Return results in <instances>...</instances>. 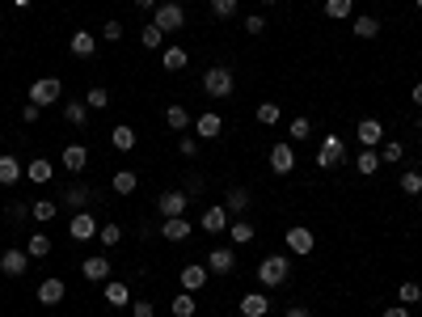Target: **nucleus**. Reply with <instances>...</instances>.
Instances as JSON below:
<instances>
[{"instance_id": "nucleus-3", "label": "nucleus", "mask_w": 422, "mask_h": 317, "mask_svg": "<svg viewBox=\"0 0 422 317\" xmlns=\"http://www.w3.org/2000/svg\"><path fill=\"white\" fill-rule=\"evenodd\" d=\"M203 89H207L211 97H233V93H237V76H233V68L211 64V68L203 72Z\"/></svg>"}, {"instance_id": "nucleus-27", "label": "nucleus", "mask_w": 422, "mask_h": 317, "mask_svg": "<svg viewBox=\"0 0 422 317\" xmlns=\"http://www.w3.org/2000/svg\"><path fill=\"white\" fill-rule=\"evenodd\" d=\"M380 165H385V161H380V152H376V148H363V152L355 156V170H359L363 178H372V174H376Z\"/></svg>"}, {"instance_id": "nucleus-21", "label": "nucleus", "mask_w": 422, "mask_h": 317, "mask_svg": "<svg viewBox=\"0 0 422 317\" xmlns=\"http://www.w3.org/2000/svg\"><path fill=\"white\" fill-rule=\"evenodd\" d=\"M267 313H271V296H262V292L241 296V317H267Z\"/></svg>"}, {"instance_id": "nucleus-12", "label": "nucleus", "mask_w": 422, "mask_h": 317, "mask_svg": "<svg viewBox=\"0 0 422 317\" xmlns=\"http://www.w3.org/2000/svg\"><path fill=\"white\" fill-rule=\"evenodd\" d=\"M190 127H194V136H199V140H220V136H224V119H220L216 111L199 115V119H194Z\"/></svg>"}, {"instance_id": "nucleus-1", "label": "nucleus", "mask_w": 422, "mask_h": 317, "mask_svg": "<svg viewBox=\"0 0 422 317\" xmlns=\"http://www.w3.org/2000/svg\"><path fill=\"white\" fill-rule=\"evenodd\" d=\"M287 275H292V258L287 254H267L258 262V284L262 288H283Z\"/></svg>"}, {"instance_id": "nucleus-38", "label": "nucleus", "mask_w": 422, "mask_h": 317, "mask_svg": "<svg viewBox=\"0 0 422 317\" xmlns=\"http://www.w3.org/2000/svg\"><path fill=\"white\" fill-rule=\"evenodd\" d=\"M237 9H241V0H211V17L216 22H233Z\"/></svg>"}, {"instance_id": "nucleus-46", "label": "nucleus", "mask_w": 422, "mask_h": 317, "mask_svg": "<svg viewBox=\"0 0 422 317\" xmlns=\"http://www.w3.org/2000/svg\"><path fill=\"white\" fill-rule=\"evenodd\" d=\"M401 190H405V195H422V174H418V170H405V174H401Z\"/></svg>"}, {"instance_id": "nucleus-61", "label": "nucleus", "mask_w": 422, "mask_h": 317, "mask_svg": "<svg viewBox=\"0 0 422 317\" xmlns=\"http://www.w3.org/2000/svg\"><path fill=\"white\" fill-rule=\"evenodd\" d=\"M418 131H422V115H418Z\"/></svg>"}, {"instance_id": "nucleus-55", "label": "nucleus", "mask_w": 422, "mask_h": 317, "mask_svg": "<svg viewBox=\"0 0 422 317\" xmlns=\"http://www.w3.org/2000/svg\"><path fill=\"white\" fill-rule=\"evenodd\" d=\"M380 317H410V309H405V304H389Z\"/></svg>"}, {"instance_id": "nucleus-31", "label": "nucleus", "mask_w": 422, "mask_h": 317, "mask_svg": "<svg viewBox=\"0 0 422 317\" xmlns=\"http://www.w3.org/2000/svg\"><path fill=\"white\" fill-rule=\"evenodd\" d=\"M224 207H228V216H245V211H249V190L245 186H233L228 199H224Z\"/></svg>"}, {"instance_id": "nucleus-37", "label": "nucleus", "mask_w": 422, "mask_h": 317, "mask_svg": "<svg viewBox=\"0 0 422 317\" xmlns=\"http://www.w3.org/2000/svg\"><path fill=\"white\" fill-rule=\"evenodd\" d=\"M26 254H30V258H47V254H51V237H47L42 229H38V233H30V241H26Z\"/></svg>"}, {"instance_id": "nucleus-14", "label": "nucleus", "mask_w": 422, "mask_h": 317, "mask_svg": "<svg viewBox=\"0 0 422 317\" xmlns=\"http://www.w3.org/2000/svg\"><path fill=\"white\" fill-rule=\"evenodd\" d=\"M283 241H287V250H292V254H300V258H304V254H312V245H316L312 229H304V225L287 229V233H283Z\"/></svg>"}, {"instance_id": "nucleus-54", "label": "nucleus", "mask_w": 422, "mask_h": 317, "mask_svg": "<svg viewBox=\"0 0 422 317\" xmlns=\"http://www.w3.org/2000/svg\"><path fill=\"white\" fill-rule=\"evenodd\" d=\"M283 317H312V309H308V304H292Z\"/></svg>"}, {"instance_id": "nucleus-26", "label": "nucleus", "mask_w": 422, "mask_h": 317, "mask_svg": "<svg viewBox=\"0 0 422 317\" xmlns=\"http://www.w3.org/2000/svg\"><path fill=\"white\" fill-rule=\"evenodd\" d=\"M30 216H34L38 225H51V220L60 216V203H56V199H34V203H30Z\"/></svg>"}, {"instance_id": "nucleus-41", "label": "nucleus", "mask_w": 422, "mask_h": 317, "mask_svg": "<svg viewBox=\"0 0 422 317\" xmlns=\"http://www.w3.org/2000/svg\"><path fill=\"white\" fill-rule=\"evenodd\" d=\"M326 13L334 22H346V17H355V0H326Z\"/></svg>"}, {"instance_id": "nucleus-9", "label": "nucleus", "mask_w": 422, "mask_h": 317, "mask_svg": "<svg viewBox=\"0 0 422 317\" xmlns=\"http://www.w3.org/2000/svg\"><path fill=\"white\" fill-rule=\"evenodd\" d=\"M207 262H186V267L178 271V284H182V292H203V284H207Z\"/></svg>"}, {"instance_id": "nucleus-29", "label": "nucleus", "mask_w": 422, "mask_h": 317, "mask_svg": "<svg viewBox=\"0 0 422 317\" xmlns=\"http://www.w3.org/2000/svg\"><path fill=\"white\" fill-rule=\"evenodd\" d=\"M186 64H190V56H186L182 47H165V51H161V68H165V72H182Z\"/></svg>"}, {"instance_id": "nucleus-43", "label": "nucleus", "mask_w": 422, "mask_h": 317, "mask_svg": "<svg viewBox=\"0 0 422 317\" xmlns=\"http://www.w3.org/2000/svg\"><path fill=\"white\" fill-rule=\"evenodd\" d=\"M418 300H422V284H414V279H410V284H401V288H397V304H405V309H410V304H418Z\"/></svg>"}, {"instance_id": "nucleus-25", "label": "nucleus", "mask_w": 422, "mask_h": 317, "mask_svg": "<svg viewBox=\"0 0 422 317\" xmlns=\"http://www.w3.org/2000/svg\"><path fill=\"white\" fill-rule=\"evenodd\" d=\"M89 199H93V190H89V186H68L60 203H64L68 211H89Z\"/></svg>"}, {"instance_id": "nucleus-48", "label": "nucleus", "mask_w": 422, "mask_h": 317, "mask_svg": "<svg viewBox=\"0 0 422 317\" xmlns=\"http://www.w3.org/2000/svg\"><path fill=\"white\" fill-rule=\"evenodd\" d=\"M178 152H182V156H194V152H199V136H186V131H182V136H178Z\"/></svg>"}, {"instance_id": "nucleus-24", "label": "nucleus", "mask_w": 422, "mask_h": 317, "mask_svg": "<svg viewBox=\"0 0 422 317\" xmlns=\"http://www.w3.org/2000/svg\"><path fill=\"white\" fill-rule=\"evenodd\" d=\"M26 178H30L34 186H47L51 178H56V165H51L47 156H38V161H26Z\"/></svg>"}, {"instance_id": "nucleus-52", "label": "nucleus", "mask_w": 422, "mask_h": 317, "mask_svg": "<svg viewBox=\"0 0 422 317\" xmlns=\"http://www.w3.org/2000/svg\"><path fill=\"white\" fill-rule=\"evenodd\" d=\"M131 313H135V317H156V304L140 296V300H131Z\"/></svg>"}, {"instance_id": "nucleus-47", "label": "nucleus", "mask_w": 422, "mask_h": 317, "mask_svg": "<svg viewBox=\"0 0 422 317\" xmlns=\"http://www.w3.org/2000/svg\"><path fill=\"white\" fill-rule=\"evenodd\" d=\"M9 220H13V225H26V220H30V203L13 199V203H9Z\"/></svg>"}, {"instance_id": "nucleus-4", "label": "nucleus", "mask_w": 422, "mask_h": 317, "mask_svg": "<svg viewBox=\"0 0 422 317\" xmlns=\"http://www.w3.org/2000/svg\"><path fill=\"white\" fill-rule=\"evenodd\" d=\"M26 93H30V101H34L38 111H42V106H56V101H60V93H64V81H60V76H38V81H34Z\"/></svg>"}, {"instance_id": "nucleus-7", "label": "nucleus", "mask_w": 422, "mask_h": 317, "mask_svg": "<svg viewBox=\"0 0 422 317\" xmlns=\"http://www.w3.org/2000/svg\"><path fill=\"white\" fill-rule=\"evenodd\" d=\"M338 161H346V144H342V136H326V140H321V152H316V165H321V170H334Z\"/></svg>"}, {"instance_id": "nucleus-8", "label": "nucleus", "mask_w": 422, "mask_h": 317, "mask_svg": "<svg viewBox=\"0 0 422 317\" xmlns=\"http://www.w3.org/2000/svg\"><path fill=\"white\" fill-rule=\"evenodd\" d=\"M207 271L211 275H233L237 271V254H233V245H216L207 254Z\"/></svg>"}, {"instance_id": "nucleus-32", "label": "nucleus", "mask_w": 422, "mask_h": 317, "mask_svg": "<svg viewBox=\"0 0 422 317\" xmlns=\"http://www.w3.org/2000/svg\"><path fill=\"white\" fill-rule=\"evenodd\" d=\"M64 119H68V123H76V127H85V123H89V106H85V97L64 101Z\"/></svg>"}, {"instance_id": "nucleus-42", "label": "nucleus", "mask_w": 422, "mask_h": 317, "mask_svg": "<svg viewBox=\"0 0 422 317\" xmlns=\"http://www.w3.org/2000/svg\"><path fill=\"white\" fill-rule=\"evenodd\" d=\"M85 106H89V111H106V106H110V89H101V85H93V89L85 93Z\"/></svg>"}, {"instance_id": "nucleus-59", "label": "nucleus", "mask_w": 422, "mask_h": 317, "mask_svg": "<svg viewBox=\"0 0 422 317\" xmlns=\"http://www.w3.org/2000/svg\"><path fill=\"white\" fill-rule=\"evenodd\" d=\"M414 9H418V13H422V0H414Z\"/></svg>"}, {"instance_id": "nucleus-34", "label": "nucleus", "mask_w": 422, "mask_h": 317, "mask_svg": "<svg viewBox=\"0 0 422 317\" xmlns=\"http://www.w3.org/2000/svg\"><path fill=\"white\" fill-rule=\"evenodd\" d=\"M169 309H174V317H194L199 313V300H194V292H178L169 300Z\"/></svg>"}, {"instance_id": "nucleus-11", "label": "nucleus", "mask_w": 422, "mask_h": 317, "mask_svg": "<svg viewBox=\"0 0 422 317\" xmlns=\"http://www.w3.org/2000/svg\"><path fill=\"white\" fill-rule=\"evenodd\" d=\"M81 275H85L89 284H106V279H110V258H106V254H89V258L81 262Z\"/></svg>"}, {"instance_id": "nucleus-19", "label": "nucleus", "mask_w": 422, "mask_h": 317, "mask_svg": "<svg viewBox=\"0 0 422 317\" xmlns=\"http://www.w3.org/2000/svg\"><path fill=\"white\" fill-rule=\"evenodd\" d=\"M22 178H26V165L17 161V156H9V152H5V156H0V186H9V190H13Z\"/></svg>"}, {"instance_id": "nucleus-2", "label": "nucleus", "mask_w": 422, "mask_h": 317, "mask_svg": "<svg viewBox=\"0 0 422 317\" xmlns=\"http://www.w3.org/2000/svg\"><path fill=\"white\" fill-rule=\"evenodd\" d=\"M152 26L161 30V34H178L186 26V9L178 5V0H161V5L152 9Z\"/></svg>"}, {"instance_id": "nucleus-28", "label": "nucleus", "mask_w": 422, "mask_h": 317, "mask_svg": "<svg viewBox=\"0 0 422 317\" xmlns=\"http://www.w3.org/2000/svg\"><path fill=\"white\" fill-rule=\"evenodd\" d=\"M351 30H355L359 38H380V22H376L372 13H359V17H351Z\"/></svg>"}, {"instance_id": "nucleus-17", "label": "nucleus", "mask_w": 422, "mask_h": 317, "mask_svg": "<svg viewBox=\"0 0 422 317\" xmlns=\"http://www.w3.org/2000/svg\"><path fill=\"white\" fill-rule=\"evenodd\" d=\"M64 292H68V284H64L60 275H51V279H42V284H38V292H34V296H38V304H47V309H51V304H60V300H64Z\"/></svg>"}, {"instance_id": "nucleus-13", "label": "nucleus", "mask_w": 422, "mask_h": 317, "mask_svg": "<svg viewBox=\"0 0 422 317\" xmlns=\"http://www.w3.org/2000/svg\"><path fill=\"white\" fill-rule=\"evenodd\" d=\"M271 170H275V174H292V170H296V148H292V140H279V144L271 148Z\"/></svg>"}, {"instance_id": "nucleus-35", "label": "nucleus", "mask_w": 422, "mask_h": 317, "mask_svg": "<svg viewBox=\"0 0 422 317\" xmlns=\"http://www.w3.org/2000/svg\"><path fill=\"white\" fill-rule=\"evenodd\" d=\"M110 144H115V152H131L135 148V127H110Z\"/></svg>"}, {"instance_id": "nucleus-44", "label": "nucleus", "mask_w": 422, "mask_h": 317, "mask_svg": "<svg viewBox=\"0 0 422 317\" xmlns=\"http://www.w3.org/2000/svg\"><path fill=\"white\" fill-rule=\"evenodd\" d=\"M287 136H292V140H308V136H312V123H308L304 115H296V119L287 123Z\"/></svg>"}, {"instance_id": "nucleus-20", "label": "nucleus", "mask_w": 422, "mask_h": 317, "mask_svg": "<svg viewBox=\"0 0 422 317\" xmlns=\"http://www.w3.org/2000/svg\"><path fill=\"white\" fill-rule=\"evenodd\" d=\"M106 300H110V309H131V288L123 284V279H106V292H101Z\"/></svg>"}, {"instance_id": "nucleus-6", "label": "nucleus", "mask_w": 422, "mask_h": 317, "mask_svg": "<svg viewBox=\"0 0 422 317\" xmlns=\"http://www.w3.org/2000/svg\"><path fill=\"white\" fill-rule=\"evenodd\" d=\"M97 220H93V211H72V220H68V237L72 241H93L97 237Z\"/></svg>"}, {"instance_id": "nucleus-50", "label": "nucleus", "mask_w": 422, "mask_h": 317, "mask_svg": "<svg viewBox=\"0 0 422 317\" xmlns=\"http://www.w3.org/2000/svg\"><path fill=\"white\" fill-rule=\"evenodd\" d=\"M401 156H405V148H401L397 140H389V144L380 148V161H401Z\"/></svg>"}, {"instance_id": "nucleus-36", "label": "nucleus", "mask_w": 422, "mask_h": 317, "mask_svg": "<svg viewBox=\"0 0 422 317\" xmlns=\"http://www.w3.org/2000/svg\"><path fill=\"white\" fill-rule=\"evenodd\" d=\"M135 186H140V178H135L131 170H119V174L110 178V190H115V195H135Z\"/></svg>"}, {"instance_id": "nucleus-51", "label": "nucleus", "mask_w": 422, "mask_h": 317, "mask_svg": "<svg viewBox=\"0 0 422 317\" xmlns=\"http://www.w3.org/2000/svg\"><path fill=\"white\" fill-rule=\"evenodd\" d=\"M262 30H267V17H262V13H249V17H245V34H253V38H258Z\"/></svg>"}, {"instance_id": "nucleus-23", "label": "nucleus", "mask_w": 422, "mask_h": 317, "mask_svg": "<svg viewBox=\"0 0 422 317\" xmlns=\"http://www.w3.org/2000/svg\"><path fill=\"white\" fill-rule=\"evenodd\" d=\"M68 47H72V56H76V60H93V51H97V38H93L89 30H76V34L68 38Z\"/></svg>"}, {"instance_id": "nucleus-22", "label": "nucleus", "mask_w": 422, "mask_h": 317, "mask_svg": "<svg viewBox=\"0 0 422 317\" xmlns=\"http://www.w3.org/2000/svg\"><path fill=\"white\" fill-rule=\"evenodd\" d=\"M355 136H359V144H363V148H376V144H380V136H385V127H380V119H359Z\"/></svg>"}, {"instance_id": "nucleus-10", "label": "nucleus", "mask_w": 422, "mask_h": 317, "mask_svg": "<svg viewBox=\"0 0 422 317\" xmlns=\"http://www.w3.org/2000/svg\"><path fill=\"white\" fill-rule=\"evenodd\" d=\"M186 207H190V195H182V190H165L161 199H156V211H161L165 220H174V216H186Z\"/></svg>"}, {"instance_id": "nucleus-57", "label": "nucleus", "mask_w": 422, "mask_h": 317, "mask_svg": "<svg viewBox=\"0 0 422 317\" xmlns=\"http://www.w3.org/2000/svg\"><path fill=\"white\" fill-rule=\"evenodd\" d=\"M414 106H422V81L414 85Z\"/></svg>"}, {"instance_id": "nucleus-53", "label": "nucleus", "mask_w": 422, "mask_h": 317, "mask_svg": "<svg viewBox=\"0 0 422 317\" xmlns=\"http://www.w3.org/2000/svg\"><path fill=\"white\" fill-rule=\"evenodd\" d=\"M38 115H42V111H38V106L30 101V106H26V111H22V123H38Z\"/></svg>"}, {"instance_id": "nucleus-15", "label": "nucleus", "mask_w": 422, "mask_h": 317, "mask_svg": "<svg viewBox=\"0 0 422 317\" xmlns=\"http://www.w3.org/2000/svg\"><path fill=\"white\" fill-rule=\"evenodd\" d=\"M30 262H34V258H30L26 250H5V254H0V271L17 279V275H26V271H30Z\"/></svg>"}, {"instance_id": "nucleus-60", "label": "nucleus", "mask_w": 422, "mask_h": 317, "mask_svg": "<svg viewBox=\"0 0 422 317\" xmlns=\"http://www.w3.org/2000/svg\"><path fill=\"white\" fill-rule=\"evenodd\" d=\"M262 5H279V0H262Z\"/></svg>"}, {"instance_id": "nucleus-30", "label": "nucleus", "mask_w": 422, "mask_h": 317, "mask_svg": "<svg viewBox=\"0 0 422 317\" xmlns=\"http://www.w3.org/2000/svg\"><path fill=\"white\" fill-rule=\"evenodd\" d=\"M165 123H169L178 136H182V131H190V123H194V119H190V111H186V106H178V101H174L169 111H165Z\"/></svg>"}, {"instance_id": "nucleus-18", "label": "nucleus", "mask_w": 422, "mask_h": 317, "mask_svg": "<svg viewBox=\"0 0 422 317\" xmlns=\"http://www.w3.org/2000/svg\"><path fill=\"white\" fill-rule=\"evenodd\" d=\"M156 233H161L165 241H174V245H178V241H186V237L194 233V225H190L186 216H174V220H161V229H156Z\"/></svg>"}, {"instance_id": "nucleus-49", "label": "nucleus", "mask_w": 422, "mask_h": 317, "mask_svg": "<svg viewBox=\"0 0 422 317\" xmlns=\"http://www.w3.org/2000/svg\"><path fill=\"white\" fill-rule=\"evenodd\" d=\"M101 38H106V42H119V38H123V22H115V17H110V22L101 26Z\"/></svg>"}, {"instance_id": "nucleus-16", "label": "nucleus", "mask_w": 422, "mask_h": 317, "mask_svg": "<svg viewBox=\"0 0 422 317\" xmlns=\"http://www.w3.org/2000/svg\"><path fill=\"white\" fill-rule=\"evenodd\" d=\"M60 165H64L68 174H85V165H89V148H85V144H68V148L60 152Z\"/></svg>"}, {"instance_id": "nucleus-39", "label": "nucleus", "mask_w": 422, "mask_h": 317, "mask_svg": "<svg viewBox=\"0 0 422 317\" xmlns=\"http://www.w3.org/2000/svg\"><path fill=\"white\" fill-rule=\"evenodd\" d=\"M140 42H144V51H165V34L156 30L152 22H148V26L140 30Z\"/></svg>"}, {"instance_id": "nucleus-33", "label": "nucleus", "mask_w": 422, "mask_h": 317, "mask_svg": "<svg viewBox=\"0 0 422 317\" xmlns=\"http://www.w3.org/2000/svg\"><path fill=\"white\" fill-rule=\"evenodd\" d=\"M253 233H258V229H253V225H249L245 216L228 225V241H233V245H249V241H253Z\"/></svg>"}, {"instance_id": "nucleus-5", "label": "nucleus", "mask_w": 422, "mask_h": 317, "mask_svg": "<svg viewBox=\"0 0 422 317\" xmlns=\"http://www.w3.org/2000/svg\"><path fill=\"white\" fill-rule=\"evenodd\" d=\"M228 225H233V220H228V207H224V203H207V207H203V216H199V229H203V233L220 237V233H228Z\"/></svg>"}, {"instance_id": "nucleus-58", "label": "nucleus", "mask_w": 422, "mask_h": 317, "mask_svg": "<svg viewBox=\"0 0 422 317\" xmlns=\"http://www.w3.org/2000/svg\"><path fill=\"white\" fill-rule=\"evenodd\" d=\"M13 5H17V9H30V0H13Z\"/></svg>"}, {"instance_id": "nucleus-56", "label": "nucleus", "mask_w": 422, "mask_h": 317, "mask_svg": "<svg viewBox=\"0 0 422 317\" xmlns=\"http://www.w3.org/2000/svg\"><path fill=\"white\" fill-rule=\"evenodd\" d=\"M131 5H135V9L144 13V9H156V5H161V0H131Z\"/></svg>"}, {"instance_id": "nucleus-45", "label": "nucleus", "mask_w": 422, "mask_h": 317, "mask_svg": "<svg viewBox=\"0 0 422 317\" xmlns=\"http://www.w3.org/2000/svg\"><path fill=\"white\" fill-rule=\"evenodd\" d=\"M258 123H262V127H275V123H279V106H275V101H262V106H258Z\"/></svg>"}, {"instance_id": "nucleus-40", "label": "nucleus", "mask_w": 422, "mask_h": 317, "mask_svg": "<svg viewBox=\"0 0 422 317\" xmlns=\"http://www.w3.org/2000/svg\"><path fill=\"white\" fill-rule=\"evenodd\" d=\"M97 241H101V245H106V250H115V245H119V241H123V229H119V225H115V220H106V225H101V229H97Z\"/></svg>"}]
</instances>
